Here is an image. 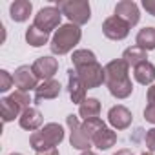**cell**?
Returning a JSON list of instances; mask_svg holds the SVG:
<instances>
[{
	"label": "cell",
	"instance_id": "1",
	"mask_svg": "<svg viewBox=\"0 0 155 155\" xmlns=\"http://www.w3.org/2000/svg\"><path fill=\"white\" fill-rule=\"evenodd\" d=\"M130 66L122 58H115L104 66L106 86L115 99H126L133 91V84L130 81Z\"/></svg>",
	"mask_w": 155,
	"mask_h": 155
},
{
	"label": "cell",
	"instance_id": "2",
	"mask_svg": "<svg viewBox=\"0 0 155 155\" xmlns=\"http://www.w3.org/2000/svg\"><path fill=\"white\" fill-rule=\"evenodd\" d=\"M81 38H82V31L79 29V26L71 22L64 24L55 31L51 38V51L55 55H66L81 42Z\"/></svg>",
	"mask_w": 155,
	"mask_h": 155
},
{
	"label": "cell",
	"instance_id": "3",
	"mask_svg": "<svg viewBox=\"0 0 155 155\" xmlns=\"http://www.w3.org/2000/svg\"><path fill=\"white\" fill-rule=\"evenodd\" d=\"M57 8L75 26H82L91 18V8L86 0H60V2H57Z\"/></svg>",
	"mask_w": 155,
	"mask_h": 155
},
{
	"label": "cell",
	"instance_id": "4",
	"mask_svg": "<svg viewBox=\"0 0 155 155\" xmlns=\"http://www.w3.org/2000/svg\"><path fill=\"white\" fill-rule=\"evenodd\" d=\"M60 18H62V11H60L57 6H48V8H42V9L35 15L33 26L49 35L55 28L60 26Z\"/></svg>",
	"mask_w": 155,
	"mask_h": 155
},
{
	"label": "cell",
	"instance_id": "5",
	"mask_svg": "<svg viewBox=\"0 0 155 155\" xmlns=\"http://www.w3.org/2000/svg\"><path fill=\"white\" fill-rule=\"evenodd\" d=\"M66 122H68V128H69V142H71V146H73L75 150L88 151L93 142L86 137L79 117H77V115H68V117H66Z\"/></svg>",
	"mask_w": 155,
	"mask_h": 155
},
{
	"label": "cell",
	"instance_id": "6",
	"mask_svg": "<svg viewBox=\"0 0 155 155\" xmlns=\"http://www.w3.org/2000/svg\"><path fill=\"white\" fill-rule=\"evenodd\" d=\"M77 73H79V77L82 79V82H84V86L88 90H95V88H99L106 81L104 68L99 62H93V64H88V66H82V68H77Z\"/></svg>",
	"mask_w": 155,
	"mask_h": 155
},
{
	"label": "cell",
	"instance_id": "7",
	"mask_svg": "<svg viewBox=\"0 0 155 155\" xmlns=\"http://www.w3.org/2000/svg\"><path fill=\"white\" fill-rule=\"evenodd\" d=\"M102 33H104V37L110 38V40H122V38L128 37L130 26H128L122 18H119L117 15H113V17H108V18L104 20V24H102Z\"/></svg>",
	"mask_w": 155,
	"mask_h": 155
},
{
	"label": "cell",
	"instance_id": "8",
	"mask_svg": "<svg viewBox=\"0 0 155 155\" xmlns=\"http://www.w3.org/2000/svg\"><path fill=\"white\" fill-rule=\"evenodd\" d=\"M13 79H15V84L20 91H29V90H37L38 84H37V75L33 71V68L29 66H20L15 69V75H13Z\"/></svg>",
	"mask_w": 155,
	"mask_h": 155
},
{
	"label": "cell",
	"instance_id": "9",
	"mask_svg": "<svg viewBox=\"0 0 155 155\" xmlns=\"http://www.w3.org/2000/svg\"><path fill=\"white\" fill-rule=\"evenodd\" d=\"M68 81H69V84H68V90H69V97H71V102H75V104H82L84 101H86V86H84V82H82V79L79 77V73H77V69H69L68 71Z\"/></svg>",
	"mask_w": 155,
	"mask_h": 155
},
{
	"label": "cell",
	"instance_id": "10",
	"mask_svg": "<svg viewBox=\"0 0 155 155\" xmlns=\"http://www.w3.org/2000/svg\"><path fill=\"white\" fill-rule=\"evenodd\" d=\"M115 15L119 18H122L130 28L137 26L140 20V13H139V6L133 2V0H122L115 6Z\"/></svg>",
	"mask_w": 155,
	"mask_h": 155
},
{
	"label": "cell",
	"instance_id": "11",
	"mask_svg": "<svg viewBox=\"0 0 155 155\" xmlns=\"http://www.w3.org/2000/svg\"><path fill=\"white\" fill-rule=\"evenodd\" d=\"M33 71L37 75V79H42V81H51L53 75L57 73L58 69V60L53 58V57H40L33 62Z\"/></svg>",
	"mask_w": 155,
	"mask_h": 155
},
{
	"label": "cell",
	"instance_id": "12",
	"mask_svg": "<svg viewBox=\"0 0 155 155\" xmlns=\"http://www.w3.org/2000/svg\"><path fill=\"white\" fill-rule=\"evenodd\" d=\"M108 120H110V124H111L115 130H126V128L131 124L133 115H131V111H130L126 106L117 104V106L110 108V111H108Z\"/></svg>",
	"mask_w": 155,
	"mask_h": 155
},
{
	"label": "cell",
	"instance_id": "13",
	"mask_svg": "<svg viewBox=\"0 0 155 155\" xmlns=\"http://www.w3.org/2000/svg\"><path fill=\"white\" fill-rule=\"evenodd\" d=\"M62 91V86L58 81H42V84H38V88L35 90V104H40L42 101H49V99H57Z\"/></svg>",
	"mask_w": 155,
	"mask_h": 155
},
{
	"label": "cell",
	"instance_id": "14",
	"mask_svg": "<svg viewBox=\"0 0 155 155\" xmlns=\"http://www.w3.org/2000/svg\"><path fill=\"white\" fill-rule=\"evenodd\" d=\"M42 113L37 110V108H28V110H24L22 113H20V117H18V122H20V126L24 128V130H28V131H37L40 126H42Z\"/></svg>",
	"mask_w": 155,
	"mask_h": 155
},
{
	"label": "cell",
	"instance_id": "15",
	"mask_svg": "<svg viewBox=\"0 0 155 155\" xmlns=\"http://www.w3.org/2000/svg\"><path fill=\"white\" fill-rule=\"evenodd\" d=\"M44 140L51 146V148H57L62 140H64V128L57 122H48L42 130H40Z\"/></svg>",
	"mask_w": 155,
	"mask_h": 155
},
{
	"label": "cell",
	"instance_id": "16",
	"mask_svg": "<svg viewBox=\"0 0 155 155\" xmlns=\"http://www.w3.org/2000/svg\"><path fill=\"white\" fill-rule=\"evenodd\" d=\"M133 77H135V81L142 86H148L155 81V66L151 62H142L139 64L135 69H133Z\"/></svg>",
	"mask_w": 155,
	"mask_h": 155
},
{
	"label": "cell",
	"instance_id": "17",
	"mask_svg": "<svg viewBox=\"0 0 155 155\" xmlns=\"http://www.w3.org/2000/svg\"><path fill=\"white\" fill-rule=\"evenodd\" d=\"M31 2H28V0H15V2L11 4L9 8V15H11V20L15 22H26L31 15Z\"/></svg>",
	"mask_w": 155,
	"mask_h": 155
},
{
	"label": "cell",
	"instance_id": "18",
	"mask_svg": "<svg viewBox=\"0 0 155 155\" xmlns=\"http://www.w3.org/2000/svg\"><path fill=\"white\" fill-rule=\"evenodd\" d=\"M146 58H148V51H144L139 46H131V48L124 49V53H122V60L128 66H133V68H137L139 64L146 62Z\"/></svg>",
	"mask_w": 155,
	"mask_h": 155
},
{
	"label": "cell",
	"instance_id": "19",
	"mask_svg": "<svg viewBox=\"0 0 155 155\" xmlns=\"http://www.w3.org/2000/svg\"><path fill=\"white\" fill-rule=\"evenodd\" d=\"M93 146H97L99 150H110L111 146H115L117 142V133L110 128H104L102 131H99L95 137H93Z\"/></svg>",
	"mask_w": 155,
	"mask_h": 155
},
{
	"label": "cell",
	"instance_id": "20",
	"mask_svg": "<svg viewBox=\"0 0 155 155\" xmlns=\"http://www.w3.org/2000/svg\"><path fill=\"white\" fill-rule=\"evenodd\" d=\"M137 46L142 48L144 51H151L155 49V28H144L137 33V38H135Z\"/></svg>",
	"mask_w": 155,
	"mask_h": 155
},
{
	"label": "cell",
	"instance_id": "21",
	"mask_svg": "<svg viewBox=\"0 0 155 155\" xmlns=\"http://www.w3.org/2000/svg\"><path fill=\"white\" fill-rule=\"evenodd\" d=\"M99 113H101V102H99V99H86L81 106H79V115L84 119V120H88V119H93V117H99Z\"/></svg>",
	"mask_w": 155,
	"mask_h": 155
},
{
	"label": "cell",
	"instance_id": "22",
	"mask_svg": "<svg viewBox=\"0 0 155 155\" xmlns=\"http://www.w3.org/2000/svg\"><path fill=\"white\" fill-rule=\"evenodd\" d=\"M22 110L8 97V99H2L0 101V113H2V120L4 122H11V120H15V117H18V113H20Z\"/></svg>",
	"mask_w": 155,
	"mask_h": 155
},
{
	"label": "cell",
	"instance_id": "23",
	"mask_svg": "<svg viewBox=\"0 0 155 155\" xmlns=\"http://www.w3.org/2000/svg\"><path fill=\"white\" fill-rule=\"evenodd\" d=\"M26 40H28V44H29V46H33V48H40V46L48 44L49 35H48V33H44V31H40V29H38V28H35V26H29V28H28V31H26Z\"/></svg>",
	"mask_w": 155,
	"mask_h": 155
},
{
	"label": "cell",
	"instance_id": "24",
	"mask_svg": "<svg viewBox=\"0 0 155 155\" xmlns=\"http://www.w3.org/2000/svg\"><path fill=\"white\" fill-rule=\"evenodd\" d=\"M71 62H73L75 68H82V66L97 62V58H95V53L90 51V49H77L71 55Z\"/></svg>",
	"mask_w": 155,
	"mask_h": 155
},
{
	"label": "cell",
	"instance_id": "25",
	"mask_svg": "<svg viewBox=\"0 0 155 155\" xmlns=\"http://www.w3.org/2000/svg\"><path fill=\"white\" fill-rule=\"evenodd\" d=\"M104 128H106V124H104V120L101 117H93V119H88V120L82 122V130H84V133H86V137L90 140H93V137L99 131H102Z\"/></svg>",
	"mask_w": 155,
	"mask_h": 155
},
{
	"label": "cell",
	"instance_id": "26",
	"mask_svg": "<svg viewBox=\"0 0 155 155\" xmlns=\"http://www.w3.org/2000/svg\"><path fill=\"white\" fill-rule=\"evenodd\" d=\"M29 146H31L37 153L51 148V146L44 140V137H42V133H40V131H33V133H31V137H29Z\"/></svg>",
	"mask_w": 155,
	"mask_h": 155
},
{
	"label": "cell",
	"instance_id": "27",
	"mask_svg": "<svg viewBox=\"0 0 155 155\" xmlns=\"http://www.w3.org/2000/svg\"><path fill=\"white\" fill-rule=\"evenodd\" d=\"M9 99H11V101H13V102H15V104L22 110V111H24V110H28V108H31V106H29L31 99H29V95H28L26 91L17 90L15 93H11V95H9Z\"/></svg>",
	"mask_w": 155,
	"mask_h": 155
},
{
	"label": "cell",
	"instance_id": "28",
	"mask_svg": "<svg viewBox=\"0 0 155 155\" xmlns=\"http://www.w3.org/2000/svg\"><path fill=\"white\" fill-rule=\"evenodd\" d=\"M13 84H15V79L11 77V73L6 69L0 71V91H8Z\"/></svg>",
	"mask_w": 155,
	"mask_h": 155
},
{
	"label": "cell",
	"instance_id": "29",
	"mask_svg": "<svg viewBox=\"0 0 155 155\" xmlns=\"http://www.w3.org/2000/svg\"><path fill=\"white\" fill-rule=\"evenodd\" d=\"M146 146H148L150 151H155V128L148 130V133H146Z\"/></svg>",
	"mask_w": 155,
	"mask_h": 155
},
{
	"label": "cell",
	"instance_id": "30",
	"mask_svg": "<svg viewBox=\"0 0 155 155\" xmlns=\"http://www.w3.org/2000/svg\"><path fill=\"white\" fill-rule=\"evenodd\" d=\"M144 119L151 124H155V104H148L144 110Z\"/></svg>",
	"mask_w": 155,
	"mask_h": 155
},
{
	"label": "cell",
	"instance_id": "31",
	"mask_svg": "<svg viewBox=\"0 0 155 155\" xmlns=\"http://www.w3.org/2000/svg\"><path fill=\"white\" fill-rule=\"evenodd\" d=\"M142 8H144L150 15L155 17V0H142Z\"/></svg>",
	"mask_w": 155,
	"mask_h": 155
},
{
	"label": "cell",
	"instance_id": "32",
	"mask_svg": "<svg viewBox=\"0 0 155 155\" xmlns=\"http://www.w3.org/2000/svg\"><path fill=\"white\" fill-rule=\"evenodd\" d=\"M148 102L150 104H155V84H151L150 88H148Z\"/></svg>",
	"mask_w": 155,
	"mask_h": 155
},
{
	"label": "cell",
	"instance_id": "33",
	"mask_svg": "<svg viewBox=\"0 0 155 155\" xmlns=\"http://www.w3.org/2000/svg\"><path fill=\"white\" fill-rule=\"evenodd\" d=\"M37 155H58V150H57V148H49V150H44V151H38Z\"/></svg>",
	"mask_w": 155,
	"mask_h": 155
},
{
	"label": "cell",
	"instance_id": "34",
	"mask_svg": "<svg viewBox=\"0 0 155 155\" xmlns=\"http://www.w3.org/2000/svg\"><path fill=\"white\" fill-rule=\"evenodd\" d=\"M113 155H135V153H133L131 150H126V148H124V150H119V151H115Z\"/></svg>",
	"mask_w": 155,
	"mask_h": 155
},
{
	"label": "cell",
	"instance_id": "35",
	"mask_svg": "<svg viewBox=\"0 0 155 155\" xmlns=\"http://www.w3.org/2000/svg\"><path fill=\"white\" fill-rule=\"evenodd\" d=\"M81 155H97V153H93V151H91V150H88V151H82V153H81Z\"/></svg>",
	"mask_w": 155,
	"mask_h": 155
},
{
	"label": "cell",
	"instance_id": "36",
	"mask_svg": "<svg viewBox=\"0 0 155 155\" xmlns=\"http://www.w3.org/2000/svg\"><path fill=\"white\" fill-rule=\"evenodd\" d=\"M140 155H153L151 151H144V153H140Z\"/></svg>",
	"mask_w": 155,
	"mask_h": 155
},
{
	"label": "cell",
	"instance_id": "37",
	"mask_svg": "<svg viewBox=\"0 0 155 155\" xmlns=\"http://www.w3.org/2000/svg\"><path fill=\"white\" fill-rule=\"evenodd\" d=\"M11 155H22V153H11Z\"/></svg>",
	"mask_w": 155,
	"mask_h": 155
}]
</instances>
